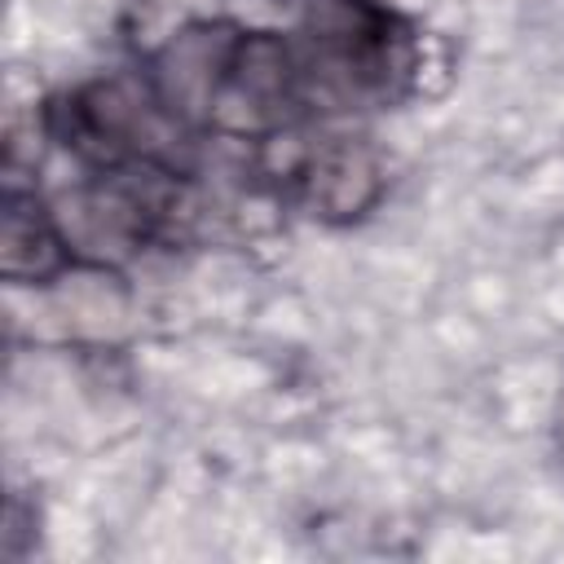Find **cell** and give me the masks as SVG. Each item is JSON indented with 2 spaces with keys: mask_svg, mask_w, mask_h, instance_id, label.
<instances>
[{
  "mask_svg": "<svg viewBox=\"0 0 564 564\" xmlns=\"http://www.w3.org/2000/svg\"><path fill=\"white\" fill-rule=\"evenodd\" d=\"M53 145L75 167H123L137 159L185 163V145L194 141L154 97L145 70L132 62L128 70H97L48 97Z\"/></svg>",
  "mask_w": 564,
  "mask_h": 564,
  "instance_id": "6da1fadb",
  "label": "cell"
},
{
  "mask_svg": "<svg viewBox=\"0 0 564 564\" xmlns=\"http://www.w3.org/2000/svg\"><path fill=\"white\" fill-rule=\"evenodd\" d=\"M13 291V286H9ZM35 308V344L70 352H119L141 322V286L132 269L70 260L53 282L26 291Z\"/></svg>",
  "mask_w": 564,
  "mask_h": 564,
  "instance_id": "7a4b0ae2",
  "label": "cell"
},
{
  "mask_svg": "<svg viewBox=\"0 0 564 564\" xmlns=\"http://www.w3.org/2000/svg\"><path fill=\"white\" fill-rule=\"evenodd\" d=\"M291 119H308L295 31L291 35L238 31L225 79H220L216 101L207 110V141L247 145V141L291 123Z\"/></svg>",
  "mask_w": 564,
  "mask_h": 564,
  "instance_id": "3957f363",
  "label": "cell"
},
{
  "mask_svg": "<svg viewBox=\"0 0 564 564\" xmlns=\"http://www.w3.org/2000/svg\"><path fill=\"white\" fill-rule=\"evenodd\" d=\"M388 198V154L383 145L348 123H317L313 159L295 189V212L326 229H352L379 212Z\"/></svg>",
  "mask_w": 564,
  "mask_h": 564,
  "instance_id": "277c9868",
  "label": "cell"
},
{
  "mask_svg": "<svg viewBox=\"0 0 564 564\" xmlns=\"http://www.w3.org/2000/svg\"><path fill=\"white\" fill-rule=\"evenodd\" d=\"M234 44H238V26L225 22L220 13H207V18H194L189 26H181L145 62H137L145 70L159 106L203 141H207V110L216 101V88L225 79Z\"/></svg>",
  "mask_w": 564,
  "mask_h": 564,
  "instance_id": "5b68a950",
  "label": "cell"
},
{
  "mask_svg": "<svg viewBox=\"0 0 564 564\" xmlns=\"http://www.w3.org/2000/svg\"><path fill=\"white\" fill-rule=\"evenodd\" d=\"M70 247L53 220L44 185H4L0 198V278L13 291L53 282L70 264Z\"/></svg>",
  "mask_w": 564,
  "mask_h": 564,
  "instance_id": "8992f818",
  "label": "cell"
},
{
  "mask_svg": "<svg viewBox=\"0 0 564 564\" xmlns=\"http://www.w3.org/2000/svg\"><path fill=\"white\" fill-rule=\"evenodd\" d=\"M458 70H463L458 35L441 31L436 22H414L405 44V101L441 106L458 88Z\"/></svg>",
  "mask_w": 564,
  "mask_h": 564,
  "instance_id": "52a82bcc",
  "label": "cell"
},
{
  "mask_svg": "<svg viewBox=\"0 0 564 564\" xmlns=\"http://www.w3.org/2000/svg\"><path fill=\"white\" fill-rule=\"evenodd\" d=\"M216 13L238 31H273L291 35L300 26L304 0H216Z\"/></svg>",
  "mask_w": 564,
  "mask_h": 564,
  "instance_id": "ba28073f",
  "label": "cell"
},
{
  "mask_svg": "<svg viewBox=\"0 0 564 564\" xmlns=\"http://www.w3.org/2000/svg\"><path fill=\"white\" fill-rule=\"evenodd\" d=\"M560 432H564V414H560Z\"/></svg>",
  "mask_w": 564,
  "mask_h": 564,
  "instance_id": "9c48e42d",
  "label": "cell"
}]
</instances>
